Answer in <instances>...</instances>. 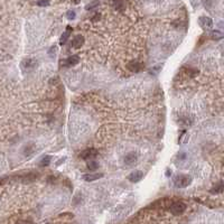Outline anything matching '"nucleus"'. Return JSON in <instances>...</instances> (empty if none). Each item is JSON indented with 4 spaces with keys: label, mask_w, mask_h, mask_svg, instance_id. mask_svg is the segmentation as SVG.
<instances>
[{
    "label": "nucleus",
    "mask_w": 224,
    "mask_h": 224,
    "mask_svg": "<svg viewBox=\"0 0 224 224\" xmlns=\"http://www.w3.org/2000/svg\"><path fill=\"white\" fill-rule=\"evenodd\" d=\"M193 182V178L190 177V175H177L176 177L174 178V184L175 186L178 187V188H185L188 185H190Z\"/></svg>",
    "instance_id": "f257e3e1"
},
{
    "label": "nucleus",
    "mask_w": 224,
    "mask_h": 224,
    "mask_svg": "<svg viewBox=\"0 0 224 224\" xmlns=\"http://www.w3.org/2000/svg\"><path fill=\"white\" fill-rule=\"evenodd\" d=\"M185 210H186V204L183 202H175L169 207V211L173 215H181L185 212Z\"/></svg>",
    "instance_id": "f03ea898"
},
{
    "label": "nucleus",
    "mask_w": 224,
    "mask_h": 224,
    "mask_svg": "<svg viewBox=\"0 0 224 224\" xmlns=\"http://www.w3.org/2000/svg\"><path fill=\"white\" fill-rule=\"evenodd\" d=\"M20 66L24 71H25V70H27V71L34 70V68L37 66V61L35 58H26L21 62Z\"/></svg>",
    "instance_id": "7ed1b4c3"
},
{
    "label": "nucleus",
    "mask_w": 224,
    "mask_h": 224,
    "mask_svg": "<svg viewBox=\"0 0 224 224\" xmlns=\"http://www.w3.org/2000/svg\"><path fill=\"white\" fill-rule=\"evenodd\" d=\"M137 160H138V155H137L136 152L131 151L124 156L123 163H124V165L126 166H133L136 163H137Z\"/></svg>",
    "instance_id": "20e7f679"
},
{
    "label": "nucleus",
    "mask_w": 224,
    "mask_h": 224,
    "mask_svg": "<svg viewBox=\"0 0 224 224\" xmlns=\"http://www.w3.org/2000/svg\"><path fill=\"white\" fill-rule=\"evenodd\" d=\"M142 178H144V173H142L141 170H135V172H132V173L128 176L129 182L133 183V184H135V183L140 182Z\"/></svg>",
    "instance_id": "39448f33"
},
{
    "label": "nucleus",
    "mask_w": 224,
    "mask_h": 224,
    "mask_svg": "<svg viewBox=\"0 0 224 224\" xmlns=\"http://www.w3.org/2000/svg\"><path fill=\"white\" fill-rule=\"evenodd\" d=\"M97 155V150L94 148H91V149H85L84 151H82L79 155L81 159H90V158H94V157Z\"/></svg>",
    "instance_id": "423d86ee"
},
{
    "label": "nucleus",
    "mask_w": 224,
    "mask_h": 224,
    "mask_svg": "<svg viewBox=\"0 0 224 224\" xmlns=\"http://www.w3.org/2000/svg\"><path fill=\"white\" fill-rule=\"evenodd\" d=\"M128 70H130L131 72H135V73H138L140 71H142V68L145 67V65L142 63H139V62H130V63L127 65Z\"/></svg>",
    "instance_id": "0eeeda50"
},
{
    "label": "nucleus",
    "mask_w": 224,
    "mask_h": 224,
    "mask_svg": "<svg viewBox=\"0 0 224 224\" xmlns=\"http://www.w3.org/2000/svg\"><path fill=\"white\" fill-rule=\"evenodd\" d=\"M199 25L202 26L203 28H211L212 26H213V20H212L210 17H206V16L199 17Z\"/></svg>",
    "instance_id": "6e6552de"
},
{
    "label": "nucleus",
    "mask_w": 224,
    "mask_h": 224,
    "mask_svg": "<svg viewBox=\"0 0 224 224\" xmlns=\"http://www.w3.org/2000/svg\"><path fill=\"white\" fill-rule=\"evenodd\" d=\"M103 177V174L100 173V174H85L83 176V179L85 182H93V181H97L100 178Z\"/></svg>",
    "instance_id": "1a4fd4ad"
},
{
    "label": "nucleus",
    "mask_w": 224,
    "mask_h": 224,
    "mask_svg": "<svg viewBox=\"0 0 224 224\" xmlns=\"http://www.w3.org/2000/svg\"><path fill=\"white\" fill-rule=\"evenodd\" d=\"M84 44V37L81 36V35H77L73 38L72 40V47L73 48H81V46Z\"/></svg>",
    "instance_id": "9d476101"
},
{
    "label": "nucleus",
    "mask_w": 224,
    "mask_h": 224,
    "mask_svg": "<svg viewBox=\"0 0 224 224\" xmlns=\"http://www.w3.org/2000/svg\"><path fill=\"white\" fill-rule=\"evenodd\" d=\"M80 62V58L77 55H72L70 56L67 59H66V65L67 66H73V65H76V64Z\"/></svg>",
    "instance_id": "9b49d317"
},
{
    "label": "nucleus",
    "mask_w": 224,
    "mask_h": 224,
    "mask_svg": "<svg viewBox=\"0 0 224 224\" xmlns=\"http://www.w3.org/2000/svg\"><path fill=\"white\" fill-rule=\"evenodd\" d=\"M71 29H72V28H71L70 26H67V30H66V31H64L63 35L61 36V39H59V44H61V45H63V44H65V43L67 42L68 37H70V34H71V33H70V31H71Z\"/></svg>",
    "instance_id": "f8f14e48"
},
{
    "label": "nucleus",
    "mask_w": 224,
    "mask_h": 224,
    "mask_svg": "<svg viewBox=\"0 0 224 224\" xmlns=\"http://www.w3.org/2000/svg\"><path fill=\"white\" fill-rule=\"evenodd\" d=\"M35 145L34 144H29V145H27L25 147V150H24V155L25 156H31L35 152Z\"/></svg>",
    "instance_id": "ddd939ff"
},
{
    "label": "nucleus",
    "mask_w": 224,
    "mask_h": 224,
    "mask_svg": "<svg viewBox=\"0 0 224 224\" xmlns=\"http://www.w3.org/2000/svg\"><path fill=\"white\" fill-rule=\"evenodd\" d=\"M210 192H211L212 194H221L223 192V182H220L217 185H215L214 188H212Z\"/></svg>",
    "instance_id": "4468645a"
},
{
    "label": "nucleus",
    "mask_w": 224,
    "mask_h": 224,
    "mask_svg": "<svg viewBox=\"0 0 224 224\" xmlns=\"http://www.w3.org/2000/svg\"><path fill=\"white\" fill-rule=\"evenodd\" d=\"M51 161H52L51 156H45V157H43V159L40 160L39 165L42 166V167H47V166L51 164Z\"/></svg>",
    "instance_id": "2eb2a0df"
},
{
    "label": "nucleus",
    "mask_w": 224,
    "mask_h": 224,
    "mask_svg": "<svg viewBox=\"0 0 224 224\" xmlns=\"http://www.w3.org/2000/svg\"><path fill=\"white\" fill-rule=\"evenodd\" d=\"M112 4H113V7L117 10H122L123 7H124V4H123L122 0H113L112 1Z\"/></svg>",
    "instance_id": "dca6fc26"
},
{
    "label": "nucleus",
    "mask_w": 224,
    "mask_h": 224,
    "mask_svg": "<svg viewBox=\"0 0 224 224\" xmlns=\"http://www.w3.org/2000/svg\"><path fill=\"white\" fill-rule=\"evenodd\" d=\"M88 168H89L90 170H95V169L99 168V164H97L95 160H90L89 163H88Z\"/></svg>",
    "instance_id": "f3484780"
},
{
    "label": "nucleus",
    "mask_w": 224,
    "mask_h": 224,
    "mask_svg": "<svg viewBox=\"0 0 224 224\" xmlns=\"http://www.w3.org/2000/svg\"><path fill=\"white\" fill-rule=\"evenodd\" d=\"M99 4H100V2H99V1H93V2H91V4H88V6L85 7V9H86V10H92V9L97 8Z\"/></svg>",
    "instance_id": "a211bd4d"
},
{
    "label": "nucleus",
    "mask_w": 224,
    "mask_h": 224,
    "mask_svg": "<svg viewBox=\"0 0 224 224\" xmlns=\"http://www.w3.org/2000/svg\"><path fill=\"white\" fill-rule=\"evenodd\" d=\"M49 4V0H39L37 2V6L39 7H47Z\"/></svg>",
    "instance_id": "6ab92c4d"
},
{
    "label": "nucleus",
    "mask_w": 224,
    "mask_h": 224,
    "mask_svg": "<svg viewBox=\"0 0 224 224\" xmlns=\"http://www.w3.org/2000/svg\"><path fill=\"white\" fill-rule=\"evenodd\" d=\"M66 17H67V19H70V20H73V19L75 18V11H73V10H70V11H67V13H66Z\"/></svg>",
    "instance_id": "aec40b11"
},
{
    "label": "nucleus",
    "mask_w": 224,
    "mask_h": 224,
    "mask_svg": "<svg viewBox=\"0 0 224 224\" xmlns=\"http://www.w3.org/2000/svg\"><path fill=\"white\" fill-rule=\"evenodd\" d=\"M159 71H160V65H159V66H155V67H152V70L149 73L152 74V75H157Z\"/></svg>",
    "instance_id": "412c9836"
},
{
    "label": "nucleus",
    "mask_w": 224,
    "mask_h": 224,
    "mask_svg": "<svg viewBox=\"0 0 224 224\" xmlns=\"http://www.w3.org/2000/svg\"><path fill=\"white\" fill-rule=\"evenodd\" d=\"M55 53H56V46L51 47V49H49V52H48V54H49V56H52V57H54V56H55Z\"/></svg>",
    "instance_id": "4be33fe9"
},
{
    "label": "nucleus",
    "mask_w": 224,
    "mask_h": 224,
    "mask_svg": "<svg viewBox=\"0 0 224 224\" xmlns=\"http://www.w3.org/2000/svg\"><path fill=\"white\" fill-rule=\"evenodd\" d=\"M16 224H30V222L29 221H26V220H20V221H18Z\"/></svg>",
    "instance_id": "5701e85b"
},
{
    "label": "nucleus",
    "mask_w": 224,
    "mask_h": 224,
    "mask_svg": "<svg viewBox=\"0 0 224 224\" xmlns=\"http://www.w3.org/2000/svg\"><path fill=\"white\" fill-rule=\"evenodd\" d=\"M97 19H100V13H95V16L92 18V20H93V21L97 20Z\"/></svg>",
    "instance_id": "b1692460"
},
{
    "label": "nucleus",
    "mask_w": 224,
    "mask_h": 224,
    "mask_svg": "<svg viewBox=\"0 0 224 224\" xmlns=\"http://www.w3.org/2000/svg\"><path fill=\"white\" fill-rule=\"evenodd\" d=\"M64 161H65V158H62L61 160H58V161H57V163H56V165H57V166H58V165H61V164H62V163H64Z\"/></svg>",
    "instance_id": "393cba45"
},
{
    "label": "nucleus",
    "mask_w": 224,
    "mask_h": 224,
    "mask_svg": "<svg viewBox=\"0 0 224 224\" xmlns=\"http://www.w3.org/2000/svg\"><path fill=\"white\" fill-rule=\"evenodd\" d=\"M166 175H167V177H169V176L172 175V170H170V169H167V170H166Z\"/></svg>",
    "instance_id": "a878e982"
},
{
    "label": "nucleus",
    "mask_w": 224,
    "mask_h": 224,
    "mask_svg": "<svg viewBox=\"0 0 224 224\" xmlns=\"http://www.w3.org/2000/svg\"><path fill=\"white\" fill-rule=\"evenodd\" d=\"M73 1H74V4H79V1H80V0H73Z\"/></svg>",
    "instance_id": "bb28decb"
}]
</instances>
